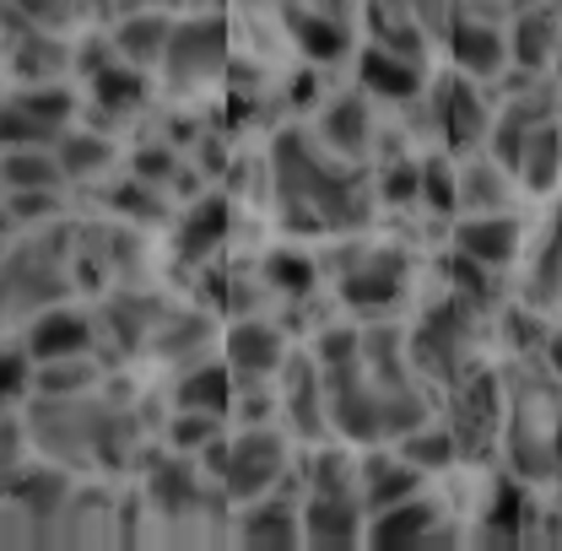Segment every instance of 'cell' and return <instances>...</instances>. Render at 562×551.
Masks as SVG:
<instances>
[{
  "instance_id": "cell-1",
  "label": "cell",
  "mask_w": 562,
  "mask_h": 551,
  "mask_svg": "<svg viewBox=\"0 0 562 551\" xmlns=\"http://www.w3.org/2000/svg\"><path fill=\"white\" fill-rule=\"evenodd\" d=\"M27 432L60 465H81V460L120 465L125 449L136 443V416L114 412L103 401H87V395H38Z\"/></svg>"
},
{
  "instance_id": "cell-2",
  "label": "cell",
  "mask_w": 562,
  "mask_h": 551,
  "mask_svg": "<svg viewBox=\"0 0 562 551\" xmlns=\"http://www.w3.org/2000/svg\"><path fill=\"white\" fill-rule=\"evenodd\" d=\"M271 179L281 206H308L325 216V227H362L368 206L357 195V179L347 168H330L303 131H281L271 146Z\"/></svg>"
},
{
  "instance_id": "cell-3",
  "label": "cell",
  "mask_w": 562,
  "mask_h": 551,
  "mask_svg": "<svg viewBox=\"0 0 562 551\" xmlns=\"http://www.w3.org/2000/svg\"><path fill=\"white\" fill-rule=\"evenodd\" d=\"M222 66H227V33H222L216 16L173 22V38H168V55H162V70H168V87L173 92L206 87Z\"/></svg>"
},
{
  "instance_id": "cell-4",
  "label": "cell",
  "mask_w": 562,
  "mask_h": 551,
  "mask_svg": "<svg viewBox=\"0 0 562 551\" xmlns=\"http://www.w3.org/2000/svg\"><path fill=\"white\" fill-rule=\"evenodd\" d=\"M286 476V443L271 427H255L244 438L227 443V465H222V492L233 503H255Z\"/></svg>"
},
{
  "instance_id": "cell-5",
  "label": "cell",
  "mask_w": 562,
  "mask_h": 551,
  "mask_svg": "<svg viewBox=\"0 0 562 551\" xmlns=\"http://www.w3.org/2000/svg\"><path fill=\"white\" fill-rule=\"evenodd\" d=\"M465 346H471V314H465V303H438L417 325V336H412V362L427 368V373H438L443 384H454L460 379V362H465Z\"/></svg>"
},
{
  "instance_id": "cell-6",
  "label": "cell",
  "mask_w": 562,
  "mask_h": 551,
  "mask_svg": "<svg viewBox=\"0 0 562 551\" xmlns=\"http://www.w3.org/2000/svg\"><path fill=\"white\" fill-rule=\"evenodd\" d=\"M5 286H11V314H44L70 292L66 271L55 266V249H44V244H27L11 255Z\"/></svg>"
},
{
  "instance_id": "cell-7",
  "label": "cell",
  "mask_w": 562,
  "mask_h": 551,
  "mask_svg": "<svg viewBox=\"0 0 562 551\" xmlns=\"http://www.w3.org/2000/svg\"><path fill=\"white\" fill-rule=\"evenodd\" d=\"M362 492H308V508H303V541L314 547H351L362 541Z\"/></svg>"
},
{
  "instance_id": "cell-8",
  "label": "cell",
  "mask_w": 562,
  "mask_h": 551,
  "mask_svg": "<svg viewBox=\"0 0 562 551\" xmlns=\"http://www.w3.org/2000/svg\"><path fill=\"white\" fill-rule=\"evenodd\" d=\"M227 368L238 373V384H260L271 379L277 368H286V346H281V330L266 325V319H238L227 330Z\"/></svg>"
},
{
  "instance_id": "cell-9",
  "label": "cell",
  "mask_w": 562,
  "mask_h": 551,
  "mask_svg": "<svg viewBox=\"0 0 562 551\" xmlns=\"http://www.w3.org/2000/svg\"><path fill=\"white\" fill-rule=\"evenodd\" d=\"M401 292H406L401 255H357L341 271V303H351V308H390Z\"/></svg>"
},
{
  "instance_id": "cell-10",
  "label": "cell",
  "mask_w": 562,
  "mask_h": 551,
  "mask_svg": "<svg viewBox=\"0 0 562 551\" xmlns=\"http://www.w3.org/2000/svg\"><path fill=\"white\" fill-rule=\"evenodd\" d=\"M92 341H98V325L81 319V314H70V308H44V314H33V325H27V336H22V346L33 351V362L87 357Z\"/></svg>"
},
{
  "instance_id": "cell-11",
  "label": "cell",
  "mask_w": 562,
  "mask_h": 551,
  "mask_svg": "<svg viewBox=\"0 0 562 551\" xmlns=\"http://www.w3.org/2000/svg\"><path fill=\"white\" fill-rule=\"evenodd\" d=\"M432 530H438V503H427V497H401V503H390V508H379V514L368 519L362 541L379 547V551H395V547H422V541H432Z\"/></svg>"
},
{
  "instance_id": "cell-12",
  "label": "cell",
  "mask_w": 562,
  "mask_h": 551,
  "mask_svg": "<svg viewBox=\"0 0 562 551\" xmlns=\"http://www.w3.org/2000/svg\"><path fill=\"white\" fill-rule=\"evenodd\" d=\"M454 249L471 255V260H482L487 271H497V266H508L519 255V222L503 216V211H471L454 227Z\"/></svg>"
},
{
  "instance_id": "cell-13",
  "label": "cell",
  "mask_w": 562,
  "mask_h": 551,
  "mask_svg": "<svg viewBox=\"0 0 562 551\" xmlns=\"http://www.w3.org/2000/svg\"><path fill=\"white\" fill-rule=\"evenodd\" d=\"M449 55L465 76H497L508 60V38L487 16H465V22H449Z\"/></svg>"
},
{
  "instance_id": "cell-14",
  "label": "cell",
  "mask_w": 562,
  "mask_h": 551,
  "mask_svg": "<svg viewBox=\"0 0 562 551\" xmlns=\"http://www.w3.org/2000/svg\"><path fill=\"white\" fill-rule=\"evenodd\" d=\"M422 486V471L401 454V460H390V454H368L362 465H357V492H362V508L368 514H379V508H390V503H401V497H417Z\"/></svg>"
},
{
  "instance_id": "cell-15",
  "label": "cell",
  "mask_w": 562,
  "mask_h": 551,
  "mask_svg": "<svg viewBox=\"0 0 562 551\" xmlns=\"http://www.w3.org/2000/svg\"><path fill=\"white\" fill-rule=\"evenodd\" d=\"M168 38H173V16H168V11H125L109 44H114V55L131 60V66H162Z\"/></svg>"
},
{
  "instance_id": "cell-16",
  "label": "cell",
  "mask_w": 562,
  "mask_h": 551,
  "mask_svg": "<svg viewBox=\"0 0 562 551\" xmlns=\"http://www.w3.org/2000/svg\"><path fill=\"white\" fill-rule=\"evenodd\" d=\"M357 76H362V87H368V92L395 98V103H406V98H417L422 92L417 55H401V49H390V44H373V49L357 60Z\"/></svg>"
},
{
  "instance_id": "cell-17",
  "label": "cell",
  "mask_w": 562,
  "mask_h": 551,
  "mask_svg": "<svg viewBox=\"0 0 562 551\" xmlns=\"http://www.w3.org/2000/svg\"><path fill=\"white\" fill-rule=\"evenodd\" d=\"M70 497H76V486H70V476L55 471V465L11 471V503H16L27 519H60Z\"/></svg>"
},
{
  "instance_id": "cell-18",
  "label": "cell",
  "mask_w": 562,
  "mask_h": 551,
  "mask_svg": "<svg viewBox=\"0 0 562 551\" xmlns=\"http://www.w3.org/2000/svg\"><path fill=\"white\" fill-rule=\"evenodd\" d=\"M286 33H292V44L308 55V60H319V66H330V60H341L347 55V22L336 16V11H314V5H292L286 11Z\"/></svg>"
},
{
  "instance_id": "cell-19",
  "label": "cell",
  "mask_w": 562,
  "mask_h": 551,
  "mask_svg": "<svg viewBox=\"0 0 562 551\" xmlns=\"http://www.w3.org/2000/svg\"><path fill=\"white\" fill-rule=\"evenodd\" d=\"M286 412L303 438H319L330 427V406H325V368L319 362H286Z\"/></svg>"
},
{
  "instance_id": "cell-20",
  "label": "cell",
  "mask_w": 562,
  "mask_h": 551,
  "mask_svg": "<svg viewBox=\"0 0 562 551\" xmlns=\"http://www.w3.org/2000/svg\"><path fill=\"white\" fill-rule=\"evenodd\" d=\"M238 541L244 547H297L303 541V519H297L292 503L255 497V508H244V519H238Z\"/></svg>"
},
{
  "instance_id": "cell-21",
  "label": "cell",
  "mask_w": 562,
  "mask_h": 551,
  "mask_svg": "<svg viewBox=\"0 0 562 551\" xmlns=\"http://www.w3.org/2000/svg\"><path fill=\"white\" fill-rule=\"evenodd\" d=\"M5 190H60L66 184V162L55 146H5Z\"/></svg>"
},
{
  "instance_id": "cell-22",
  "label": "cell",
  "mask_w": 562,
  "mask_h": 551,
  "mask_svg": "<svg viewBox=\"0 0 562 551\" xmlns=\"http://www.w3.org/2000/svg\"><path fill=\"white\" fill-rule=\"evenodd\" d=\"M233 384L238 373L233 368H216V362H195L179 384H173V406L179 412H227L233 406Z\"/></svg>"
},
{
  "instance_id": "cell-23",
  "label": "cell",
  "mask_w": 562,
  "mask_h": 551,
  "mask_svg": "<svg viewBox=\"0 0 562 551\" xmlns=\"http://www.w3.org/2000/svg\"><path fill=\"white\" fill-rule=\"evenodd\" d=\"M438 125H443V136L454 140V146H476V140L492 131L487 109H482V98H476V87H471V81H449V87H443Z\"/></svg>"
},
{
  "instance_id": "cell-24",
  "label": "cell",
  "mask_w": 562,
  "mask_h": 551,
  "mask_svg": "<svg viewBox=\"0 0 562 551\" xmlns=\"http://www.w3.org/2000/svg\"><path fill=\"white\" fill-rule=\"evenodd\" d=\"M319 136L330 140L341 157H362L368 140H373V120H368V103L362 98H330L325 114H319Z\"/></svg>"
},
{
  "instance_id": "cell-25",
  "label": "cell",
  "mask_w": 562,
  "mask_h": 551,
  "mask_svg": "<svg viewBox=\"0 0 562 551\" xmlns=\"http://www.w3.org/2000/svg\"><path fill=\"white\" fill-rule=\"evenodd\" d=\"M227 222H233V211L222 195H206V201H195V211L184 216V227H179V255L184 260H206L211 249L227 238Z\"/></svg>"
},
{
  "instance_id": "cell-26",
  "label": "cell",
  "mask_w": 562,
  "mask_h": 551,
  "mask_svg": "<svg viewBox=\"0 0 562 551\" xmlns=\"http://www.w3.org/2000/svg\"><path fill=\"white\" fill-rule=\"evenodd\" d=\"M92 98H98L103 114H131V109H140V98H146V76L131 60L98 66L92 70Z\"/></svg>"
},
{
  "instance_id": "cell-27",
  "label": "cell",
  "mask_w": 562,
  "mask_h": 551,
  "mask_svg": "<svg viewBox=\"0 0 562 551\" xmlns=\"http://www.w3.org/2000/svg\"><path fill=\"white\" fill-rule=\"evenodd\" d=\"M562 44V27L547 16V11H525L519 22H514V38H508V55L519 60L525 70H541L552 55H558Z\"/></svg>"
},
{
  "instance_id": "cell-28",
  "label": "cell",
  "mask_w": 562,
  "mask_h": 551,
  "mask_svg": "<svg viewBox=\"0 0 562 551\" xmlns=\"http://www.w3.org/2000/svg\"><path fill=\"white\" fill-rule=\"evenodd\" d=\"M519 179H525L536 195L558 190V179H562V131H558V125H536V131H530V146H525V168H519Z\"/></svg>"
},
{
  "instance_id": "cell-29",
  "label": "cell",
  "mask_w": 562,
  "mask_h": 551,
  "mask_svg": "<svg viewBox=\"0 0 562 551\" xmlns=\"http://www.w3.org/2000/svg\"><path fill=\"white\" fill-rule=\"evenodd\" d=\"M146 492H151V508H157V514H190V508L201 503L195 471H190L184 460H162V465L151 471Z\"/></svg>"
},
{
  "instance_id": "cell-30",
  "label": "cell",
  "mask_w": 562,
  "mask_h": 551,
  "mask_svg": "<svg viewBox=\"0 0 562 551\" xmlns=\"http://www.w3.org/2000/svg\"><path fill=\"white\" fill-rule=\"evenodd\" d=\"M55 151H60V162H66V179H98V173H109V162H114V140L98 136V131H66V136L55 140Z\"/></svg>"
},
{
  "instance_id": "cell-31",
  "label": "cell",
  "mask_w": 562,
  "mask_h": 551,
  "mask_svg": "<svg viewBox=\"0 0 562 551\" xmlns=\"http://www.w3.org/2000/svg\"><path fill=\"white\" fill-rule=\"evenodd\" d=\"M460 206L465 211H497V206H508V168L492 157V162H471L460 179Z\"/></svg>"
},
{
  "instance_id": "cell-32",
  "label": "cell",
  "mask_w": 562,
  "mask_h": 551,
  "mask_svg": "<svg viewBox=\"0 0 562 551\" xmlns=\"http://www.w3.org/2000/svg\"><path fill=\"white\" fill-rule=\"evenodd\" d=\"M151 319H157V303L151 297H114L109 314H103V330L114 336L120 351H136L151 336Z\"/></svg>"
},
{
  "instance_id": "cell-33",
  "label": "cell",
  "mask_w": 562,
  "mask_h": 551,
  "mask_svg": "<svg viewBox=\"0 0 562 551\" xmlns=\"http://www.w3.org/2000/svg\"><path fill=\"white\" fill-rule=\"evenodd\" d=\"M401 454H406L417 471H449V465H454V454H460V438H454L449 427L422 421L417 432H406V438H401Z\"/></svg>"
},
{
  "instance_id": "cell-34",
  "label": "cell",
  "mask_w": 562,
  "mask_h": 551,
  "mask_svg": "<svg viewBox=\"0 0 562 551\" xmlns=\"http://www.w3.org/2000/svg\"><path fill=\"white\" fill-rule=\"evenodd\" d=\"M530 303H536V308L562 303V211L552 216L547 249H541V260H536V271H530Z\"/></svg>"
},
{
  "instance_id": "cell-35",
  "label": "cell",
  "mask_w": 562,
  "mask_h": 551,
  "mask_svg": "<svg viewBox=\"0 0 562 551\" xmlns=\"http://www.w3.org/2000/svg\"><path fill=\"white\" fill-rule=\"evenodd\" d=\"M211 341V319L206 314H173V319H162V330H157V351L162 357H173V362H184V357H195L201 346Z\"/></svg>"
},
{
  "instance_id": "cell-36",
  "label": "cell",
  "mask_w": 562,
  "mask_h": 551,
  "mask_svg": "<svg viewBox=\"0 0 562 551\" xmlns=\"http://www.w3.org/2000/svg\"><path fill=\"white\" fill-rule=\"evenodd\" d=\"M92 379H98V373H92L87 357H60V362H38L33 390H38V395H87Z\"/></svg>"
},
{
  "instance_id": "cell-37",
  "label": "cell",
  "mask_w": 562,
  "mask_h": 551,
  "mask_svg": "<svg viewBox=\"0 0 562 551\" xmlns=\"http://www.w3.org/2000/svg\"><path fill=\"white\" fill-rule=\"evenodd\" d=\"M11 103L27 109V114H38V120H49L55 131H66V120L76 114V98H70L66 87H55V81H33V87H22Z\"/></svg>"
},
{
  "instance_id": "cell-38",
  "label": "cell",
  "mask_w": 562,
  "mask_h": 551,
  "mask_svg": "<svg viewBox=\"0 0 562 551\" xmlns=\"http://www.w3.org/2000/svg\"><path fill=\"white\" fill-rule=\"evenodd\" d=\"M530 131H536V125H530L525 114H514V109H508V114L492 125V157H497L508 173H519V168H525V146H530Z\"/></svg>"
},
{
  "instance_id": "cell-39",
  "label": "cell",
  "mask_w": 562,
  "mask_h": 551,
  "mask_svg": "<svg viewBox=\"0 0 562 551\" xmlns=\"http://www.w3.org/2000/svg\"><path fill=\"white\" fill-rule=\"evenodd\" d=\"M314 260H303L297 249H281V255H271L266 260V281L277 286V292H286V297H303V292H314Z\"/></svg>"
},
{
  "instance_id": "cell-40",
  "label": "cell",
  "mask_w": 562,
  "mask_h": 551,
  "mask_svg": "<svg viewBox=\"0 0 562 551\" xmlns=\"http://www.w3.org/2000/svg\"><path fill=\"white\" fill-rule=\"evenodd\" d=\"M216 438V412H179V421H168V443L179 454H201Z\"/></svg>"
},
{
  "instance_id": "cell-41",
  "label": "cell",
  "mask_w": 562,
  "mask_h": 551,
  "mask_svg": "<svg viewBox=\"0 0 562 551\" xmlns=\"http://www.w3.org/2000/svg\"><path fill=\"white\" fill-rule=\"evenodd\" d=\"M5 216H11L16 227H27V222H49V216H60V190H11Z\"/></svg>"
},
{
  "instance_id": "cell-42",
  "label": "cell",
  "mask_w": 562,
  "mask_h": 551,
  "mask_svg": "<svg viewBox=\"0 0 562 551\" xmlns=\"http://www.w3.org/2000/svg\"><path fill=\"white\" fill-rule=\"evenodd\" d=\"M530 492H519V486H497V503H492V530H503V536H514V530H525L530 525Z\"/></svg>"
},
{
  "instance_id": "cell-43",
  "label": "cell",
  "mask_w": 562,
  "mask_h": 551,
  "mask_svg": "<svg viewBox=\"0 0 562 551\" xmlns=\"http://www.w3.org/2000/svg\"><path fill=\"white\" fill-rule=\"evenodd\" d=\"M131 173L146 179V184H173L179 179V157H173V146H140L131 157Z\"/></svg>"
},
{
  "instance_id": "cell-44",
  "label": "cell",
  "mask_w": 562,
  "mask_h": 551,
  "mask_svg": "<svg viewBox=\"0 0 562 551\" xmlns=\"http://www.w3.org/2000/svg\"><path fill=\"white\" fill-rule=\"evenodd\" d=\"M422 201L432 211H454L460 206V184L443 162H422Z\"/></svg>"
},
{
  "instance_id": "cell-45",
  "label": "cell",
  "mask_w": 562,
  "mask_h": 551,
  "mask_svg": "<svg viewBox=\"0 0 562 551\" xmlns=\"http://www.w3.org/2000/svg\"><path fill=\"white\" fill-rule=\"evenodd\" d=\"M114 206L125 211V216H140V222H157V216H162L157 184H146V179H136V173H131V184L114 190Z\"/></svg>"
},
{
  "instance_id": "cell-46",
  "label": "cell",
  "mask_w": 562,
  "mask_h": 551,
  "mask_svg": "<svg viewBox=\"0 0 562 551\" xmlns=\"http://www.w3.org/2000/svg\"><path fill=\"white\" fill-rule=\"evenodd\" d=\"M379 190H384L390 206H412V201L422 195V168L417 162H390V173H384Z\"/></svg>"
},
{
  "instance_id": "cell-47",
  "label": "cell",
  "mask_w": 562,
  "mask_h": 551,
  "mask_svg": "<svg viewBox=\"0 0 562 551\" xmlns=\"http://www.w3.org/2000/svg\"><path fill=\"white\" fill-rule=\"evenodd\" d=\"M449 276H454V286H460V297H487V266L482 260H471V255H460L454 249V260H449Z\"/></svg>"
},
{
  "instance_id": "cell-48",
  "label": "cell",
  "mask_w": 562,
  "mask_h": 551,
  "mask_svg": "<svg viewBox=\"0 0 562 551\" xmlns=\"http://www.w3.org/2000/svg\"><path fill=\"white\" fill-rule=\"evenodd\" d=\"M357 357H362V336H357V330H325V336H319V368L357 362Z\"/></svg>"
},
{
  "instance_id": "cell-49",
  "label": "cell",
  "mask_w": 562,
  "mask_h": 551,
  "mask_svg": "<svg viewBox=\"0 0 562 551\" xmlns=\"http://www.w3.org/2000/svg\"><path fill=\"white\" fill-rule=\"evenodd\" d=\"M11 5H16V11H27L38 27H66V22H70L66 0H11Z\"/></svg>"
},
{
  "instance_id": "cell-50",
  "label": "cell",
  "mask_w": 562,
  "mask_h": 551,
  "mask_svg": "<svg viewBox=\"0 0 562 551\" xmlns=\"http://www.w3.org/2000/svg\"><path fill=\"white\" fill-rule=\"evenodd\" d=\"M449 11H454V0H412V16L432 33H449V22H454Z\"/></svg>"
},
{
  "instance_id": "cell-51",
  "label": "cell",
  "mask_w": 562,
  "mask_h": 551,
  "mask_svg": "<svg viewBox=\"0 0 562 551\" xmlns=\"http://www.w3.org/2000/svg\"><path fill=\"white\" fill-rule=\"evenodd\" d=\"M503 330H508V341L519 346V351L541 341V325H536V314H508V319H503Z\"/></svg>"
},
{
  "instance_id": "cell-52",
  "label": "cell",
  "mask_w": 562,
  "mask_h": 551,
  "mask_svg": "<svg viewBox=\"0 0 562 551\" xmlns=\"http://www.w3.org/2000/svg\"><path fill=\"white\" fill-rule=\"evenodd\" d=\"M314 92H319V81H314V76H297V81H292V92H286V98H292V103H297V109H303V103H314Z\"/></svg>"
},
{
  "instance_id": "cell-53",
  "label": "cell",
  "mask_w": 562,
  "mask_h": 551,
  "mask_svg": "<svg viewBox=\"0 0 562 551\" xmlns=\"http://www.w3.org/2000/svg\"><path fill=\"white\" fill-rule=\"evenodd\" d=\"M120 5V16L125 11H168V5H179V0H114Z\"/></svg>"
},
{
  "instance_id": "cell-54",
  "label": "cell",
  "mask_w": 562,
  "mask_h": 551,
  "mask_svg": "<svg viewBox=\"0 0 562 551\" xmlns=\"http://www.w3.org/2000/svg\"><path fill=\"white\" fill-rule=\"evenodd\" d=\"M547 362L562 373V330H558V336H547Z\"/></svg>"
},
{
  "instance_id": "cell-55",
  "label": "cell",
  "mask_w": 562,
  "mask_h": 551,
  "mask_svg": "<svg viewBox=\"0 0 562 551\" xmlns=\"http://www.w3.org/2000/svg\"><path fill=\"white\" fill-rule=\"evenodd\" d=\"M552 449H558V465H562V416H558V427H552Z\"/></svg>"
}]
</instances>
